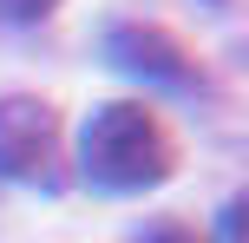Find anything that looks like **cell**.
Segmentation results:
<instances>
[{"label":"cell","mask_w":249,"mask_h":243,"mask_svg":"<svg viewBox=\"0 0 249 243\" xmlns=\"http://www.w3.org/2000/svg\"><path fill=\"white\" fill-rule=\"evenodd\" d=\"M79 171H86L92 191H112V197L158 191L177 171V145H171V131H164V118L151 112V105L112 99L79 131Z\"/></svg>","instance_id":"obj_1"},{"label":"cell","mask_w":249,"mask_h":243,"mask_svg":"<svg viewBox=\"0 0 249 243\" xmlns=\"http://www.w3.org/2000/svg\"><path fill=\"white\" fill-rule=\"evenodd\" d=\"M0 178L59 191V112L46 99H26V92L0 99Z\"/></svg>","instance_id":"obj_2"},{"label":"cell","mask_w":249,"mask_h":243,"mask_svg":"<svg viewBox=\"0 0 249 243\" xmlns=\"http://www.w3.org/2000/svg\"><path fill=\"white\" fill-rule=\"evenodd\" d=\"M105 59H112L118 73L144 79V86L203 92V66H197V53H190L177 33H164V26H138V20L112 26V33H105Z\"/></svg>","instance_id":"obj_3"},{"label":"cell","mask_w":249,"mask_h":243,"mask_svg":"<svg viewBox=\"0 0 249 243\" xmlns=\"http://www.w3.org/2000/svg\"><path fill=\"white\" fill-rule=\"evenodd\" d=\"M59 0H0V20H46Z\"/></svg>","instance_id":"obj_4"},{"label":"cell","mask_w":249,"mask_h":243,"mask_svg":"<svg viewBox=\"0 0 249 243\" xmlns=\"http://www.w3.org/2000/svg\"><path fill=\"white\" fill-rule=\"evenodd\" d=\"M223 243H243V197L223 204Z\"/></svg>","instance_id":"obj_5"},{"label":"cell","mask_w":249,"mask_h":243,"mask_svg":"<svg viewBox=\"0 0 249 243\" xmlns=\"http://www.w3.org/2000/svg\"><path fill=\"white\" fill-rule=\"evenodd\" d=\"M210 7H230V0H210Z\"/></svg>","instance_id":"obj_6"}]
</instances>
